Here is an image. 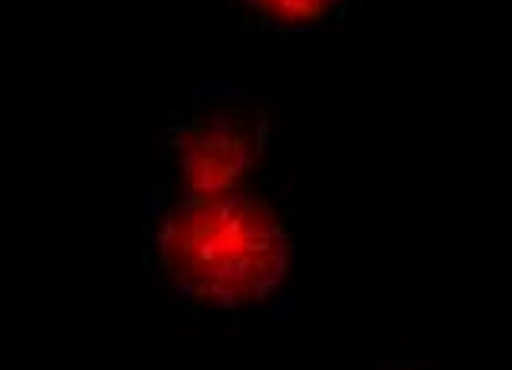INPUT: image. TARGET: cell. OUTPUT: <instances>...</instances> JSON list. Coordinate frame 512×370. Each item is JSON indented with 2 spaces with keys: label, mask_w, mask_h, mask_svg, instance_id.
I'll return each mask as SVG.
<instances>
[{
  "label": "cell",
  "mask_w": 512,
  "mask_h": 370,
  "mask_svg": "<svg viewBox=\"0 0 512 370\" xmlns=\"http://www.w3.org/2000/svg\"><path fill=\"white\" fill-rule=\"evenodd\" d=\"M143 266L149 285L206 326L288 317L291 235L256 187L190 197L149 187L143 197Z\"/></svg>",
  "instance_id": "cell-1"
},
{
  "label": "cell",
  "mask_w": 512,
  "mask_h": 370,
  "mask_svg": "<svg viewBox=\"0 0 512 370\" xmlns=\"http://www.w3.org/2000/svg\"><path fill=\"white\" fill-rule=\"evenodd\" d=\"M272 143L266 102L241 83L193 86L184 111L171 114L165 133V187L190 197H219L253 187Z\"/></svg>",
  "instance_id": "cell-2"
},
{
  "label": "cell",
  "mask_w": 512,
  "mask_h": 370,
  "mask_svg": "<svg viewBox=\"0 0 512 370\" xmlns=\"http://www.w3.org/2000/svg\"><path fill=\"white\" fill-rule=\"evenodd\" d=\"M228 4L260 19L266 29L304 32L329 23V19H339L351 7V0H228Z\"/></svg>",
  "instance_id": "cell-3"
},
{
  "label": "cell",
  "mask_w": 512,
  "mask_h": 370,
  "mask_svg": "<svg viewBox=\"0 0 512 370\" xmlns=\"http://www.w3.org/2000/svg\"><path fill=\"white\" fill-rule=\"evenodd\" d=\"M370 370H418V367H408V364H373Z\"/></svg>",
  "instance_id": "cell-4"
}]
</instances>
